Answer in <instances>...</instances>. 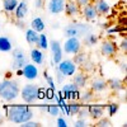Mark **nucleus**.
<instances>
[{"label":"nucleus","instance_id":"ddd939ff","mask_svg":"<svg viewBox=\"0 0 127 127\" xmlns=\"http://www.w3.org/2000/svg\"><path fill=\"white\" fill-rule=\"evenodd\" d=\"M104 112H105V107L102 104H88V114L89 117L94 121L99 120L100 117H103L104 116Z\"/></svg>","mask_w":127,"mask_h":127},{"label":"nucleus","instance_id":"c9c22d12","mask_svg":"<svg viewBox=\"0 0 127 127\" xmlns=\"http://www.w3.org/2000/svg\"><path fill=\"white\" fill-rule=\"evenodd\" d=\"M125 27H118V26H114L107 29V34H114V33H120V32H123Z\"/></svg>","mask_w":127,"mask_h":127},{"label":"nucleus","instance_id":"a211bd4d","mask_svg":"<svg viewBox=\"0 0 127 127\" xmlns=\"http://www.w3.org/2000/svg\"><path fill=\"white\" fill-rule=\"evenodd\" d=\"M29 59L32 60V62L36 64V65H43L45 64V54L43 51L37 48H32L29 52Z\"/></svg>","mask_w":127,"mask_h":127},{"label":"nucleus","instance_id":"4468645a","mask_svg":"<svg viewBox=\"0 0 127 127\" xmlns=\"http://www.w3.org/2000/svg\"><path fill=\"white\" fill-rule=\"evenodd\" d=\"M66 0H50L47 4V10L52 15H59L64 13V8H65Z\"/></svg>","mask_w":127,"mask_h":127},{"label":"nucleus","instance_id":"cd10ccee","mask_svg":"<svg viewBox=\"0 0 127 127\" xmlns=\"http://www.w3.org/2000/svg\"><path fill=\"white\" fill-rule=\"evenodd\" d=\"M18 3H19L18 0H3V8L6 13H13Z\"/></svg>","mask_w":127,"mask_h":127},{"label":"nucleus","instance_id":"9b49d317","mask_svg":"<svg viewBox=\"0 0 127 127\" xmlns=\"http://www.w3.org/2000/svg\"><path fill=\"white\" fill-rule=\"evenodd\" d=\"M80 13H81V15L84 17V19H85L87 22H95L99 17L97 9H95V6H94V3H92V1L88 3L87 5H84L80 10Z\"/></svg>","mask_w":127,"mask_h":127},{"label":"nucleus","instance_id":"0eeeda50","mask_svg":"<svg viewBox=\"0 0 127 127\" xmlns=\"http://www.w3.org/2000/svg\"><path fill=\"white\" fill-rule=\"evenodd\" d=\"M48 47L51 48V65L56 66L64 57L62 46L57 39H52L51 42H48Z\"/></svg>","mask_w":127,"mask_h":127},{"label":"nucleus","instance_id":"bb28decb","mask_svg":"<svg viewBox=\"0 0 127 127\" xmlns=\"http://www.w3.org/2000/svg\"><path fill=\"white\" fill-rule=\"evenodd\" d=\"M36 46H37L39 50H42V51H46V50L48 48V38H47V36H46L45 33H39L38 41H37Z\"/></svg>","mask_w":127,"mask_h":127},{"label":"nucleus","instance_id":"4c0bfd02","mask_svg":"<svg viewBox=\"0 0 127 127\" xmlns=\"http://www.w3.org/2000/svg\"><path fill=\"white\" fill-rule=\"evenodd\" d=\"M55 72H56V74H55V76H56V81H57L59 84H62V83H64V80L66 79V76L64 75V74H61L56 67H55Z\"/></svg>","mask_w":127,"mask_h":127},{"label":"nucleus","instance_id":"7ed1b4c3","mask_svg":"<svg viewBox=\"0 0 127 127\" xmlns=\"http://www.w3.org/2000/svg\"><path fill=\"white\" fill-rule=\"evenodd\" d=\"M64 37H85L88 33L93 32V26L88 23H81V22H72L64 27Z\"/></svg>","mask_w":127,"mask_h":127},{"label":"nucleus","instance_id":"2f4dec72","mask_svg":"<svg viewBox=\"0 0 127 127\" xmlns=\"http://www.w3.org/2000/svg\"><path fill=\"white\" fill-rule=\"evenodd\" d=\"M95 126L97 127H111L112 126V121L109 117H100L99 120H97V122H95Z\"/></svg>","mask_w":127,"mask_h":127},{"label":"nucleus","instance_id":"39448f33","mask_svg":"<svg viewBox=\"0 0 127 127\" xmlns=\"http://www.w3.org/2000/svg\"><path fill=\"white\" fill-rule=\"evenodd\" d=\"M12 56H13V62H12V69L13 70H18L22 69L24 65L29 62V57L26 55V52L23 48L17 47V48H12Z\"/></svg>","mask_w":127,"mask_h":127},{"label":"nucleus","instance_id":"2eb2a0df","mask_svg":"<svg viewBox=\"0 0 127 127\" xmlns=\"http://www.w3.org/2000/svg\"><path fill=\"white\" fill-rule=\"evenodd\" d=\"M80 10H81V8L75 3V0H66V1H65L64 13H65L67 17H70V18L78 17L80 14Z\"/></svg>","mask_w":127,"mask_h":127},{"label":"nucleus","instance_id":"6e6552de","mask_svg":"<svg viewBox=\"0 0 127 127\" xmlns=\"http://www.w3.org/2000/svg\"><path fill=\"white\" fill-rule=\"evenodd\" d=\"M55 67H56L61 74H64L66 78H67V76H72L74 74L78 71V66H76L75 64H74V61L70 60V59H66V60L62 59Z\"/></svg>","mask_w":127,"mask_h":127},{"label":"nucleus","instance_id":"ea45409f","mask_svg":"<svg viewBox=\"0 0 127 127\" xmlns=\"http://www.w3.org/2000/svg\"><path fill=\"white\" fill-rule=\"evenodd\" d=\"M120 50L123 51L125 54H126V51H127V38H126V37L122 38L121 42H120Z\"/></svg>","mask_w":127,"mask_h":127},{"label":"nucleus","instance_id":"c03bdc74","mask_svg":"<svg viewBox=\"0 0 127 127\" xmlns=\"http://www.w3.org/2000/svg\"><path fill=\"white\" fill-rule=\"evenodd\" d=\"M34 6L36 9H42L43 8V0H34Z\"/></svg>","mask_w":127,"mask_h":127},{"label":"nucleus","instance_id":"6ab92c4d","mask_svg":"<svg viewBox=\"0 0 127 127\" xmlns=\"http://www.w3.org/2000/svg\"><path fill=\"white\" fill-rule=\"evenodd\" d=\"M27 14H28V4H27V0H23V1L18 3L14 10V15L17 19H24Z\"/></svg>","mask_w":127,"mask_h":127},{"label":"nucleus","instance_id":"4be33fe9","mask_svg":"<svg viewBox=\"0 0 127 127\" xmlns=\"http://www.w3.org/2000/svg\"><path fill=\"white\" fill-rule=\"evenodd\" d=\"M38 36H39V33L36 32L34 29H32V28L27 29L26 31V41H27V43L29 46H34L37 43V41H38Z\"/></svg>","mask_w":127,"mask_h":127},{"label":"nucleus","instance_id":"e433bc0d","mask_svg":"<svg viewBox=\"0 0 127 127\" xmlns=\"http://www.w3.org/2000/svg\"><path fill=\"white\" fill-rule=\"evenodd\" d=\"M87 126H89V123L85 118H78L74 122V127H87Z\"/></svg>","mask_w":127,"mask_h":127},{"label":"nucleus","instance_id":"49530a36","mask_svg":"<svg viewBox=\"0 0 127 127\" xmlns=\"http://www.w3.org/2000/svg\"><path fill=\"white\" fill-rule=\"evenodd\" d=\"M52 28H59V23L57 22H55V24L52 23Z\"/></svg>","mask_w":127,"mask_h":127},{"label":"nucleus","instance_id":"a18cd8bd","mask_svg":"<svg viewBox=\"0 0 127 127\" xmlns=\"http://www.w3.org/2000/svg\"><path fill=\"white\" fill-rule=\"evenodd\" d=\"M120 67H121V71H122L123 74H126V72H127V64H126V60H125V61H122V62L120 64Z\"/></svg>","mask_w":127,"mask_h":127},{"label":"nucleus","instance_id":"7c9ffc66","mask_svg":"<svg viewBox=\"0 0 127 127\" xmlns=\"http://www.w3.org/2000/svg\"><path fill=\"white\" fill-rule=\"evenodd\" d=\"M46 112L50 114V116H52V117H57V116H60L61 114V111H60V107L56 104V103H54V104H47V107H46Z\"/></svg>","mask_w":127,"mask_h":127},{"label":"nucleus","instance_id":"72a5a7b5","mask_svg":"<svg viewBox=\"0 0 127 127\" xmlns=\"http://www.w3.org/2000/svg\"><path fill=\"white\" fill-rule=\"evenodd\" d=\"M43 76H45V79H46V81H47V84H48V87L56 92V84H55L56 81L54 80V78H52L51 75H48V72H47V71L43 72Z\"/></svg>","mask_w":127,"mask_h":127},{"label":"nucleus","instance_id":"c85d7f7f","mask_svg":"<svg viewBox=\"0 0 127 127\" xmlns=\"http://www.w3.org/2000/svg\"><path fill=\"white\" fill-rule=\"evenodd\" d=\"M81 108V103L78 100H72L70 104H67V109H69V116H76L78 112Z\"/></svg>","mask_w":127,"mask_h":127},{"label":"nucleus","instance_id":"de8ad7c7","mask_svg":"<svg viewBox=\"0 0 127 127\" xmlns=\"http://www.w3.org/2000/svg\"><path fill=\"white\" fill-rule=\"evenodd\" d=\"M1 121H3V117H1V112H0V123H1Z\"/></svg>","mask_w":127,"mask_h":127},{"label":"nucleus","instance_id":"9d476101","mask_svg":"<svg viewBox=\"0 0 127 127\" xmlns=\"http://www.w3.org/2000/svg\"><path fill=\"white\" fill-rule=\"evenodd\" d=\"M117 43L112 39H104L100 45V54L104 57H112L117 54Z\"/></svg>","mask_w":127,"mask_h":127},{"label":"nucleus","instance_id":"f8f14e48","mask_svg":"<svg viewBox=\"0 0 127 127\" xmlns=\"http://www.w3.org/2000/svg\"><path fill=\"white\" fill-rule=\"evenodd\" d=\"M22 76H24L27 80H36L39 76V71L36 64L28 62L27 65H24L22 67Z\"/></svg>","mask_w":127,"mask_h":127},{"label":"nucleus","instance_id":"79ce46f5","mask_svg":"<svg viewBox=\"0 0 127 127\" xmlns=\"http://www.w3.org/2000/svg\"><path fill=\"white\" fill-rule=\"evenodd\" d=\"M45 99V88H39L38 90V100H43Z\"/></svg>","mask_w":127,"mask_h":127},{"label":"nucleus","instance_id":"58836bf2","mask_svg":"<svg viewBox=\"0 0 127 127\" xmlns=\"http://www.w3.org/2000/svg\"><path fill=\"white\" fill-rule=\"evenodd\" d=\"M56 126L57 127H67V121L64 118V117H59L57 116V121H56Z\"/></svg>","mask_w":127,"mask_h":127},{"label":"nucleus","instance_id":"09e8293b","mask_svg":"<svg viewBox=\"0 0 127 127\" xmlns=\"http://www.w3.org/2000/svg\"><path fill=\"white\" fill-rule=\"evenodd\" d=\"M90 1H92V3H95V1H97V0H90Z\"/></svg>","mask_w":127,"mask_h":127},{"label":"nucleus","instance_id":"aec40b11","mask_svg":"<svg viewBox=\"0 0 127 127\" xmlns=\"http://www.w3.org/2000/svg\"><path fill=\"white\" fill-rule=\"evenodd\" d=\"M94 6L97 9L99 15H107L111 12V5L107 0H97L94 3Z\"/></svg>","mask_w":127,"mask_h":127},{"label":"nucleus","instance_id":"393cba45","mask_svg":"<svg viewBox=\"0 0 127 127\" xmlns=\"http://www.w3.org/2000/svg\"><path fill=\"white\" fill-rule=\"evenodd\" d=\"M107 84H108V88H111L113 92H121V90H123V88H125L123 81H122L121 79H118V78L109 79V80L107 81Z\"/></svg>","mask_w":127,"mask_h":127},{"label":"nucleus","instance_id":"a19ab883","mask_svg":"<svg viewBox=\"0 0 127 127\" xmlns=\"http://www.w3.org/2000/svg\"><path fill=\"white\" fill-rule=\"evenodd\" d=\"M15 26H17L19 29H26V27H27V24H26V22H24V19H17Z\"/></svg>","mask_w":127,"mask_h":127},{"label":"nucleus","instance_id":"5701e85b","mask_svg":"<svg viewBox=\"0 0 127 127\" xmlns=\"http://www.w3.org/2000/svg\"><path fill=\"white\" fill-rule=\"evenodd\" d=\"M31 28L34 29L36 32H38V33H41V32H43L45 28H46V24H45V20L39 18V17H36L32 19L31 22Z\"/></svg>","mask_w":127,"mask_h":127},{"label":"nucleus","instance_id":"1a4fd4ad","mask_svg":"<svg viewBox=\"0 0 127 127\" xmlns=\"http://www.w3.org/2000/svg\"><path fill=\"white\" fill-rule=\"evenodd\" d=\"M79 93H80V89L74 83L64 84L62 88H61V94L66 100H78L79 99Z\"/></svg>","mask_w":127,"mask_h":127},{"label":"nucleus","instance_id":"b1692460","mask_svg":"<svg viewBox=\"0 0 127 127\" xmlns=\"http://www.w3.org/2000/svg\"><path fill=\"white\" fill-rule=\"evenodd\" d=\"M13 48L12 41L6 36H0V52H10Z\"/></svg>","mask_w":127,"mask_h":127},{"label":"nucleus","instance_id":"37998d69","mask_svg":"<svg viewBox=\"0 0 127 127\" xmlns=\"http://www.w3.org/2000/svg\"><path fill=\"white\" fill-rule=\"evenodd\" d=\"M75 3H76L80 8H83L84 5H87L88 3H90V0H75Z\"/></svg>","mask_w":127,"mask_h":127},{"label":"nucleus","instance_id":"c756f323","mask_svg":"<svg viewBox=\"0 0 127 127\" xmlns=\"http://www.w3.org/2000/svg\"><path fill=\"white\" fill-rule=\"evenodd\" d=\"M87 60H88L87 54H85V52H81V51H79L78 54L74 55V59H72L74 64H75L76 66H81V65H83V64Z\"/></svg>","mask_w":127,"mask_h":127},{"label":"nucleus","instance_id":"f704fd0d","mask_svg":"<svg viewBox=\"0 0 127 127\" xmlns=\"http://www.w3.org/2000/svg\"><path fill=\"white\" fill-rule=\"evenodd\" d=\"M19 126H22V127H41L42 125H41L39 122H37V121L28 120V121H26V122H23V123H20Z\"/></svg>","mask_w":127,"mask_h":127},{"label":"nucleus","instance_id":"f257e3e1","mask_svg":"<svg viewBox=\"0 0 127 127\" xmlns=\"http://www.w3.org/2000/svg\"><path fill=\"white\" fill-rule=\"evenodd\" d=\"M33 114L34 113L31 104H10L5 112L8 121L15 125H20L28 120H32Z\"/></svg>","mask_w":127,"mask_h":127},{"label":"nucleus","instance_id":"f03ea898","mask_svg":"<svg viewBox=\"0 0 127 127\" xmlns=\"http://www.w3.org/2000/svg\"><path fill=\"white\" fill-rule=\"evenodd\" d=\"M20 94L19 83L13 79H4L0 81V98L5 102H13L15 100Z\"/></svg>","mask_w":127,"mask_h":127},{"label":"nucleus","instance_id":"f3484780","mask_svg":"<svg viewBox=\"0 0 127 127\" xmlns=\"http://www.w3.org/2000/svg\"><path fill=\"white\" fill-rule=\"evenodd\" d=\"M71 78H72L71 83L75 84L79 89H85L87 88V85H88V75L85 72H75Z\"/></svg>","mask_w":127,"mask_h":127},{"label":"nucleus","instance_id":"412c9836","mask_svg":"<svg viewBox=\"0 0 127 127\" xmlns=\"http://www.w3.org/2000/svg\"><path fill=\"white\" fill-rule=\"evenodd\" d=\"M94 98H95V94H94V92L90 90V89L83 90V92L79 93V100H80L81 103H84V104L92 103V102L94 100Z\"/></svg>","mask_w":127,"mask_h":127},{"label":"nucleus","instance_id":"423d86ee","mask_svg":"<svg viewBox=\"0 0 127 127\" xmlns=\"http://www.w3.org/2000/svg\"><path fill=\"white\" fill-rule=\"evenodd\" d=\"M81 47H83V43H81L80 38H78V37H67L66 41L64 42L62 51L67 55H75L79 51H81Z\"/></svg>","mask_w":127,"mask_h":127},{"label":"nucleus","instance_id":"dca6fc26","mask_svg":"<svg viewBox=\"0 0 127 127\" xmlns=\"http://www.w3.org/2000/svg\"><path fill=\"white\" fill-rule=\"evenodd\" d=\"M89 85H90V90H93L94 93H103L108 88L107 80H104L103 78H94Z\"/></svg>","mask_w":127,"mask_h":127},{"label":"nucleus","instance_id":"a878e982","mask_svg":"<svg viewBox=\"0 0 127 127\" xmlns=\"http://www.w3.org/2000/svg\"><path fill=\"white\" fill-rule=\"evenodd\" d=\"M84 38V46H87V47H93L95 46L99 42V37L93 33V32H90V33H88L85 37H83Z\"/></svg>","mask_w":127,"mask_h":127},{"label":"nucleus","instance_id":"20e7f679","mask_svg":"<svg viewBox=\"0 0 127 127\" xmlns=\"http://www.w3.org/2000/svg\"><path fill=\"white\" fill-rule=\"evenodd\" d=\"M38 90L39 87L36 84H26V85L20 89V97L27 104H33L38 100Z\"/></svg>","mask_w":127,"mask_h":127},{"label":"nucleus","instance_id":"473e14b6","mask_svg":"<svg viewBox=\"0 0 127 127\" xmlns=\"http://www.w3.org/2000/svg\"><path fill=\"white\" fill-rule=\"evenodd\" d=\"M107 108H108V116H109V117H113V116L118 112L120 104H118V103H111Z\"/></svg>","mask_w":127,"mask_h":127}]
</instances>
